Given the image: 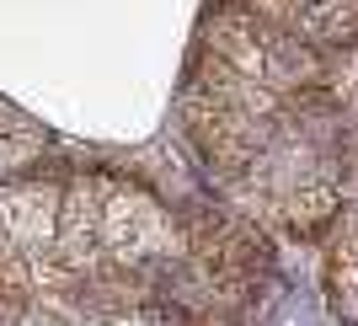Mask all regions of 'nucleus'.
Here are the masks:
<instances>
[{
    "label": "nucleus",
    "instance_id": "nucleus-1",
    "mask_svg": "<svg viewBox=\"0 0 358 326\" xmlns=\"http://www.w3.org/2000/svg\"><path fill=\"white\" fill-rule=\"evenodd\" d=\"M273 22H284L305 43L353 48L358 43V0H262Z\"/></svg>",
    "mask_w": 358,
    "mask_h": 326
}]
</instances>
